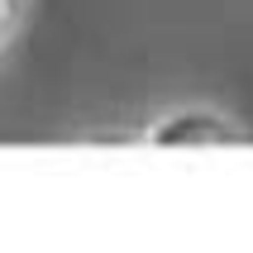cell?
<instances>
[{
  "label": "cell",
  "instance_id": "cell-1",
  "mask_svg": "<svg viewBox=\"0 0 253 253\" xmlns=\"http://www.w3.org/2000/svg\"><path fill=\"white\" fill-rule=\"evenodd\" d=\"M153 143H196V148H206V143H239V129H229L211 110H186V115L163 120L153 129Z\"/></svg>",
  "mask_w": 253,
  "mask_h": 253
},
{
  "label": "cell",
  "instance_id": "cell-2",
  "mask_svg": "<svg viewBox=\"0 0 253 253\" xmlns=\"http://www.w3.org/2000/svg\"><path fill=\"white\" fill-rule=\"evenodd\" d=\"M19 10H24V0H0V43L10 39V29L19 24Z\"/></svg>",
  "mask_w": 253,
  "mask_h": 253
}]
</instances>
